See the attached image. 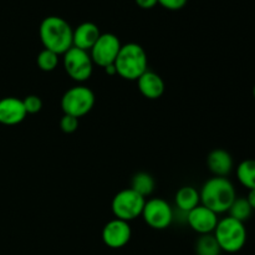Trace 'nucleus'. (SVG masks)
Returning a JSON list of instances; mask_svg holds the SVG:
<instances>
[{
  "instance_id": "nucleus-3",
  "label": "nucleus",
  "mask_w": 255,
  "mask_h": 255,
  "mask_svg": "<svg viewBox=\"0 0 255 255\" xmlns=\"http://www.w3.org/2000/svg\"><path fill=\"white\" fill-rule=\"evenodd\" d=\"M148 59L141 45L128 42L121 46L115 60V67L119 76L128 81H137L142 74L147 71Z\"/></svg>"
},
{
  "instance_id": "nucleus-8",
  "label": "nucleus",
  "mask_w": 255,
  "mask_h": 255,
  "mask_svg": "<svg viewBox=\"0 0 255 255\" xmlns=\"http://www.w3.org/2000/svg\"><path fill=\"white\" fill-rule=\"evenodd\" d=\"M141 216L147 226L162 231L168 228L173 222V208L162 198H151L148 201L146 199Z\"/></svg>"
},
{
  "instance_id": "nucleus-14",
  "label": "nucleus",
  "mask_w": 255,
  "mask_h": 255,
  "mask_svg": "<svg viewBox=\"0 0 255 255\" xmlns=\"http://www.w3.org/2000/svg\"><path fill=\"white\" fill-rule=\"evenodd\" d=\"M137 86H138L139 92L149 100L159 99L164 92V81L162 80V77L149 70H147L144 74L138 77Z\"/></svg>"
},
{
  "instance_id": "nucleus-15",
  "label": "nucleus",
  "mask_w": 255,
  "mask_h": 255,
  "mask_svg": "<svg viewBox=\"0 0 255 255\" xmlns=\"http://www.w3.org/2000/svg\"><path fill=\"white\" fill-rule=\"evenodd\" d=\"M207 166L216 177H227L233 169V158L226 149L216 148L207 157Z\"/></svg>"
},
{
  "instance_id": "nucleus-9",
  "label": "nucleus",
  "mask_w": 255,
  "mask_h": 255,
  "mask_svg": "<svg viewBox=\"0 0 255 255\" xmlns=\"http://www.w3.org/2000/svg\"><path fill=\"white\" fill-rule=\"evenodd\" d=\"M121 41L115 34L105 32L100 35L99 40L95 42L92 49L89 51L94 65L104 69L109 65L115 64V60L121 50Z\"/></svg>"
},
{
  "instance_id": "nucleus-26",
  "label": "nucleus",
  "mask_w": 255,
  "mask_h": 255,
  "mask_svg": "<svg viewBox=\"0 0 255 255\" xmlns=\"http://www.w3.org/2000/svg\"><path fill=\"white\" fill-rule=\"evenodd\" d=\"M247 199H248V202H249V204H251L252 209L255 211V189H251V191H249Z\"/></svg>"
},
{
  "instance_id": "nucleus-5",
  "label": "nucleus",
  "mask_w": 255,
  "mask_h": 255,
  "mask_svg": "<svg viewBox=\"0 0 255 255\" xmlns=\"http://www.w3.org/2000/svg\"><path fill=\"white\" fill-rule=\"evenodd\" d=\"M94 105V91L84 85L72 86L61 97V109L64 111V115H70L76 119L89 114Z\"/></svg>"
},
{
  "instance_id": "nucleus-17",
  "label": "nucleus",
  "mask_w": 255,
  "mask_h": 255,
  "mask_svg": "<svg viewBox=\"0 0 255 255\" xmlns=\"http://www.w3.org/2000/svg\"><path fill=\"white\" fill-rule=\"evenodd\" d=\"M154 187H156L154 178L147 172H138V173L132 177L131 189L137 192L143 198H147V197L153 193Z\"/></svg>"
},
{
  "instance_id": "nucleus-13",
  "label": "nucleus",
  "mask_w": 255,
  "mask_h": 255,
  "mask_svg": "<svg viewBox=\"0 0 255 255\" xmlns=\"http://www.w3.org/2000/svg\"><path fill=\"white\" fill-rule=\"evenodd\" d=\"M100 35H101V31H100L99 26L96 24L91 21L82 22L76 29H74L72 46L85 50V51H90L95 45V42L99 40Z\"/></svg>"
},
{
  "instance_id": "nucleus-25",
  "label": "nucleus",
  "mask_w": 255,
  "mask_h": 255,
  "mask_svg": "<svg viewBox=\"0 0 255 255\" xmlns=\"http://www.w3.org/2000/svg\"><path fill=\"white\" fill-rule=\"evenodd\" d=\"M137 4V6H139L141 9H152V7L156 6L158 4L157 0H134Z\"/></svg>"
},
{
  "instance_id": "nucleus-21",
  "label": "nucleus",
  "mask_w": 255,
  "mask_h": 255,
  "mask_svg": "<svg viewBox=\"0 0 255 255\" xmlns=\"http://www.w3.org/2000/svg\"><path fill=\"white\" fill-rule=\"evenodd\" d=\"M59 56L60 55L55 54L54 51L44 49L42 51L39 52V55H37L36 57L37 66H39L42 71H54L57 67V65H59Z\"/></svg>"
},
{
  "instance_id": "nucleus-18",
  "label": "nucleus",
  "mask_w": 255,
  "mask_h": 255,
  "mask_svg": "<svg viewBox=\"0 0 255 255\" xmlns=\"http://www.w3.org/2000/svg\"><path fill=\"white\" fill-rule=\"evenodd\" d=\"M237 178L246 188L255 189V159H246L237 168Z\"/></svg>"
},
{
  "instance_id": "nucleus-1",
  "label": "nucleus",
  "mask_w": 255,
  "mask_h": 255,
  "mask_svg": "<svg viewBox=\"0 0 255 255\" xmlns=\"http://www.w3.org/2000/svg\"><path fill=\"white\" fill-rule=\"evenodd\" d=\"M74 29L69 22L56 15L46 16L39 27V36L44 49L54 51L57 55H64L72 47Z\"/></svg>"
},
{
  "instance_id": "nucleus-20",
  "label": "nucleus",
  "mask_w": 255,
  "mask_h": 255,
  "mask_svg": "<svg viewBox=\"0 0 255 255\" xmlns=\"http://www.w3.org/2000/svg\"><path fill=\"white\" fill-rule=\"evenodd\" d=\"M229 217L237 219V221L244 223L248 221L253 214V209H252L251 204H249L248 199L243 198V197H237L234 202L232 203L231 208H229Z\"/></svg>"
},
{
  "instance_id": "nucleus-16",
  "label": "nucleus",
  "mask_w": 255,
  "mask_h": 255,
  "mask_svg": "<svg viewBox=\"0 0 255 255\" xmlns=\"http://www.w3.org/2000/svg\"><path fill=\"white\" fill-rule=\"evenodd\" d=\"M174 202H176L177 209L188 213L192 209L196 208L197 206H199V203H201V196H199V192L194 187L184 186L177 191L176 197H174Z\"/></svg>"
},
{
  "instance_id": "nucleus-7",
  "label": "nucleus",
  "mask_w": 255,
  "mask_h": 255,
  "mask_svg": "<svg viewBox=\"0 0 255 255\" xmlns=\"http://www.w3.org/2000/svg\"><path fill=\"white\" fill-rule=\"evenodd\" d=\"M62 64L66 74L76 82L87 81L94 71V62L90 52L75 46L62 55Z\"/></svg>"
},
{
  "instance_id": "nucleus-23",
  "label": "nucleus",
  "mask_w": 255,
  "mask_h": 255,
  "mask_svg": "<svg viewBox=\"0 0 255 255\" xmlns=\"http://www.w3.org/2000/svg\"><path fill=\"white\" fill-rule=\"evenodd\" d=\"M60 128L65 133H74L79 128V119L70 115H64L60 120Z\"/></svg>"
},
{
  "instance_id": "nucleus-6",
  "label": "nucleus",
  "mask_w": 255,
  "mask_h": 255,
  "mask_svg": "<svg viewBox=\"0 0 255 255\" xmlns=\"http://www.w3.org/2000/svg\"><path fill=\"white\" fill-rule=\"evenodd\" d=\"M146 198L139 196L133 189L126 188L120 191L114 197L111 203V209L117 219L125 222H131L138 218L143 211Z\"/></svg>"
},
{
  "instance_id": "nucleus-22",
  "label": "nucleus",
  "mask_w": 255,
  "mask_h": 255,
  "mask_svg": "<svg viewBox=\"0 0 255 255\" xmlns=\"http://www.w3.org/2000/svg\"><path fill=\"white\" fill-rule=\"evenodd\" d=\"M22 104H24L25 111H26L27 115H35L41 111L42 109L41 99L39 96H36V95H29V96H26L22 100Z\"/></svg>"
},
{
  "instance_id": "nucleus-11",
  "label": "nucleus",
  "mask_w": 255,
  "mask_h": 255,
  "mask_svg": "<svg viewBox=\"0 0 255 255\" xmlns=\"http://www.w3.org/2000/svg\"><path fill=\"white\" fill-rule=\"evenodd\" d=\"M218 221V214L203 204L197 206L187 214V224L199 236L213 233Z\"/></svg>"
},
{
  "instance_id": "nucleus-2",
  "label": "nucleus",
  "mask_w": 255,
  "mask_h": 255,
  "mask_svg": "<svg viewBox=\"0 0 255 255\" xmlns=\"http://www.w3.org/2000/svg\"><path fill=\"white\" fill-rule=\"evenodd\" d=\"M199 196L201 203L217 214L228 212L234 199L237 198L233 183L227 177L216 176L203 184Z\"/></svg>"
},
{
  "instance_id": "nucleus-19",
  "label": "nucleus",
  "mask_w": 255,
  "mask_h": 255,
  "mask_svg": "<svg viewBox=\"0 0 255 255\" xmlns=\"http://www.w3.org/2000/svg\"><path fill=\"white\" fill-rule=\"evenodd\" d=\"M197 255H221L222 249L213 234H203L199 237L194 247Z\"/></svg>"
},
{
  "instance_id": "nucleus-27",
  "label": "nucleus",
  "mask_w": 255,
  "mask_h": 255,
  "mask_svg": "<svg viewBox=\"0 0 255 255\" xmlns=\"http://www.w3.org/2000/svg\"><path fill=\"white\" fill-rule=\"evenodd\" d=\"M105 72H106L109 76H115V75H117V71H116V67H115V64H111L109 65V66L104 67Z\"/></svg>"
},
{
  "instance_id": "nucleus-24",
  "label": "nucleus",
  "mask_w": 255,
  "mask_h": 255,
  "mask_svg": "<svg viewBox=\"0 0 255 255\" xmlns=\"http://www.w3.org/2000/svg\"><path fill=\"white\" fill-rule=\"evenodd\" d=\"M158 4L161 6H163L164 9L172 10V11H176V10L183 9L187 5L188 0H157Z\"/></svg>"
},
{
  "instance_id": "nucleus-10",
  "label": "nucleus",
  "mask_w": 255,
  "mask_h": 255,
  "mask_svg": "<svg viewBox=\"0 0 255 255\" xmlns=\"http://www.w3.org/2000/svg\"><path fill=\"white\" fill-rule=\"evenodd\" d=\"M102 242L111 249H120L127 246L132 237V229L128 222L112 219L105 224L102 229Z\"/></svg>"
},
{
  "instance_id": "nucleus-12",
  "label": "nucleus",
  "mask_w": 255,
  "mask_h": 255,
  "mask_svg": "<svg viewBox=\"0 0 255 255\" xmlns=\"http://www.w3.org/2000/svg\"><path fill=\"white\" fill-rule=\"evenodd\" d=\"M22 100L17 97H4L0 100V124L15 126L21 124L26 117Z\"/></svg>"
},
{
  "instance_id": "nucleus-28",
  "label": "nucleus",
  "mask_w": 255,
  "mask_h": 255,
  "mask_svg": "<svg viewBox=\"0 0 255 255\" xmlns=\"http://www.w3.org/2000/svg\"><path fill=\"white\" fill-rule=\"evenodd\" d=\"M253 95H254V97H255V86H254V89H253Z\"/></svg>"
},
{
  "instance_id": "nucleus-4",
  "label": "nucleus",
  "mask_w": 255,
  "mask_h": 255,
  "mask_svg": "<svg viewBox=\"0 0 255 255\" xmlns=\"http://www.w3.org/2000/svg\"><path fill=\"white\" fill-rule=\"evenodd\" d=\"M213 236L216 237L222 252L227 253H237L242 251L247 243V229L244 223L229 216L219 219Z\"/></svg>"
}]
</instances>
